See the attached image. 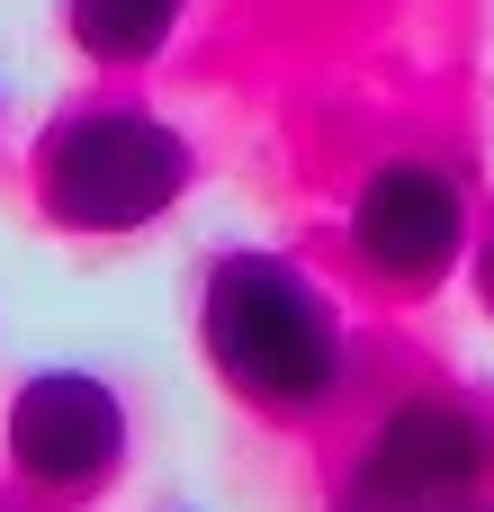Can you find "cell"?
Listing matches in <instances>:
<instances>
[{
	"instance_id": "obj_7",
	"label": "cell",
	"mask_w": 494,
	"mask_h": 512,
	"mask_svg": "<svg viewBox=\"0 0 494 512\" xmlns=\"http://www.w3.org/2000/svg\"><path fill=\"white\" fill-rule=\"evenodd\" d=\"M468 297H477V315L494 324V216H477V252H468Z\"/></svg>"
},
{
	"instance_id": "obj_4",
	"label": "cell",
	"mask_w": 494,
	"mask_h": 512,
	"mask_svg": "<svg viewBox=\"0 0 494 512\" xmlns=\"http://www.w3.org/2000/svg\"><path fill=\"white\" fill-rule=\"evenodd\" d=\"M494 495V414L459 387H405L351 441L324 512H468Z\"/></svg>"
},
{
	"instance_id": "obj_1",
	"label": "cell",
	"mask_w": 494,
	"mask_h": 512,
	"mask_svg": "<svg viewBox=\"0 0 494 512\" xmlns=\"http://www.w3.org/2000/svg\"><path fill=\"white\" fill-rule=\"evenodd\" d=\"M189 333L225 405H243L270 432H315L360 396V324L279 243H225L198 270Z\"/></svg>"
},
{
	"instance_id": "obj_8",
	"label": "cell",
	"mask_w": 494,
	"mask_h": 512,
	"mask_svg": "<svg viewBox=\"0 0 494 512\" xmlns=\"http://www.w3.org/2000/svg\"><path fill=\"white\" fill-rule=\"evenodd\" d=\"M0 512H54V504H36V495H0Z\"/></svg>"
},
{
	"instance_id": "obj_3",
	"label": "cell",
	"mask_w": 494,
	"mask_h": 512,
	"mask_svg": "<svg viewBox=\"0 0 494 512\" xmlns=\"http://www.w3.org/2000/svg\"><path fill=\"white\" fill-rule=\"evenodd\" d=\"M342 252L351 270L396 297V306H423L441 297L450 279H468V252H477V198L459 180V162L441 153H378L351 198H342Z\"/></svg>"
},
{
	"instance_id": "obj_2",
	"label": "cell",
	"mask_w": 494,
	"mask_h": 512,
	"mask_svg": "<svg viewBox=\"0 0 494 512\" xmlns=\"http://www.w3.org/2000/svg\"><path fill=\"white\" fill-rule=\"evenodd\" d=\"M198 171L207 162H198L189 126H171L162 108L117 99V90L63 99L27 135V162H18L36 225L63 243H126V234L162 225L198 189Z\"/></svg>"
},
{
	"instance_id": "obj_10",
	"label": "cell",
	"mask_w": 494,
	"mask_h": 512,
	"mask_svg": "<svg viewBox=\"0 0 494 512\" xmlns=\"http://www.w3.org/2000/svg\"><path fill=\"white\" fill-rule=\"evenodd\" d=\"M0 117H9V90H0Z\"/></svg>"
},
{
	"instance_id": "obj_5",
	"label": "cell",
	"mask_w": 494,
	"mask_h": 512,
	"mask_svg": "<svg viewBox=\"0 0 494 512\" xmlns=\"http://www.w3.org/2000/svg\"><path fill=\"white\" fill-rule=\"evenodd\" d=\"M126 450H135V414L117 396L108 369L90 360H45L9 387L0 405V459H9V486L36 495V504L72 512L90 495H108L126 477Z\"/></svg>"
},
{
	"instance_id": "obj_9",
	"label": "cell",
	"mask_w": 494,
	"mask_h": 512,
	"mask_svg": "<svg viewBox=\"0 0 494 512\" xmlns=\"http://www.w3.org/2000/svg\"><path fill=\"white\" fill-rule=\"evenodd\" d=\"M468 512H494V495H477V504H468Z\"/></svg>"
},
{
	"instance_id": "obj_6",
	"label": "cell",
	"mask_w": 494,
	"mask_h": 512,
	"mask_svg": "<svg viewBox=\"0 0 494 512\" xmlns=\"http://www.w3.org/2000/svg\"><path fill=\"white\" fill-rule=\"evenodd\" d=\"M189 9H198V0H63V36H72V54H81L90 72L135 81V72H153V63L180 45Z\"/></svg>"
}]
</instances>
